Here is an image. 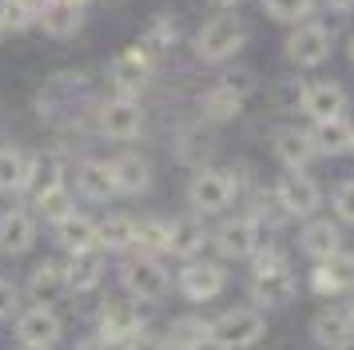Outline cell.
I'll return each instance as SVG.
<instances>
[{"mask_svg": "<svg viewBox=\"0 0 354 350\" xmlns=\"http://www.w3.org/2000/svg\"><path fill=\"white\" fill-rule=\"evenodd\" d=\"M76 187H80V195L92 199V203L115 199L120 187H115V175H112V159H84L80 172H76Z\"/></svg>", "mask_w": 354, "mask_h": 350, "instance_id": "18", "label": "cell"}, {"mask_svg": "<svg viewBox=\"0 0 354 350\" xmlns=\"http://www.w3.org/2000/svg\"><path fill=\"white\" fill-rule=\"evenodd\" d=\"M32 203H36V211H40V219H48L52 227H56V223H64L68 215L76 211V199H72V191H68L64 183H52V187L36 191Z\"/></svg>", "mask_w": 354, "mask_h": 350, "instance_id": "31", "label": "cell"}, {"mask_svg": "<svg viewBox=\"0 0 354 350\" xmlns=\"http://www.w3.org/2000/svg\"><path fill=\"white\" fill-rule=\"evenodd\" d=\"M32 175V156L20 147H0V191H24Z\"/></svg>", "mask_w": 354, "mask_h": 350, "instance_id": "28", "label": "cell"}, {"mask_svg": "<svg viewBox=\"0 0 354 350\" xmlns=\"http://www.w3.org/2000/svg\"><path fill=\"white\" fill-rule=\"evenodd\" d=\"M310 291L330 299V295H342V291H354V251H342L338 247L335 255H326L315 263L310 270Z\"/></svg>", "mask_w": 354, "mask_h": 350, "instance_id": "12", "label": "cell"}, {"mask_svg": "<svg viewBox=\"0 0 354 350\" xmlns=\"http://www.w3.org/2000/svg\"><path fill=\"white\" fill-rule=\"evenodd\" d=\"M299 108L322 124V120H335V116H346V88L335 84V80H319V84H306L303 92V104Z\"/></svg>", "mask_w": 354, "mask_h": 350, "instance_id": "14", "label": "cell"}, {"mask_svg": "<svg viewBox=\"0 0 354 350\" xmlns=\"http://www.w3.org/2000/svg\"><path fill=\"white\" fill-rule=\"evenodd\" d=\"M36 24H40L44 36H52V40H72V36L84 28V8L64 4V0H44V8H40V16H36Z\"/></svg>", "mask_w": 354, "mask_h": 350, "instance_id": "21", "label": "cell"}, {"mask_svg": "<svg viewBox=\"0 0 354 350\" xmlns=\"http://www.w3.org/2000/svg\"><path fill=\"white\" fill-rule=\"evenodd\" d=\"M40 227L28 211H4L0 215V251L4 255H28L36 247Z\"/></svg>", "mask_w": 354, "mask_h": 350, "instance_id": "19", "label": "cell"}, {"mask_svg": "<svg viewBox=\"0 0 354 350\" xmlns=\"http://www.w3.org/2000/svg\"><path fill=\"white\" fill-rule=\"evenodd\" d=\"M120 283H124V291H128L131 299H144V302H160L167 291H171V275H167V267H163L156 255H131V259H124V267H120Z\"/></svg>", "mask_w": 354, "mask_h": 350, "instance_id": "2", "label": "cell"}, {"mask_svg": "<svg viewBox=\"0 0 354 350\" xmlns=\"http://www.w3.org/2000/svg\"><path fill=\"white\" fill-rule=\"evenodd\" d=\"M199 111H203V120H211V124H227V120H235L243 111V95L231 92L227 84H215V88L199 100Z\"/></svg>", "mask_w": 354, "mask_h": 350, "instance_id": "29", "label": "cell"}, {"mask_svg": "<svg viewBox=\"0 0 354 350\" xmlns=\"http://www.w3.org/2000/svg\"><path fill=\"white\" fill-rule=\"evenodd\" d=\"M147 338V318L131 299H115L100 311V338L96 342H112V347H136Z\"/></svg>", "mask_w": 354, "mask_h": 350, "instance_id": "3", "label": "cell"}, {"mask_svg": "<svg viewBox=\"0 0 354 350\" xmlns=\"http://www.w3.org/2000/svg\"><path fill=\"white\" fill-rule=\"evenodd\" d=\"M271 151H274V159H279L283 167H306L310 159L319 156L315 136L303 131V127H279V131L271 136Z\"/></svg>", "mask_w": 354, "mask_h": 350, "instance_id": "17", "label": "cell"}, {"mask_svg": "<svg viewBox=\"0 0 354 350\" xmlns=\"http://www.w3.org/2000/svg\"><path fill=\"white\" fill-rule=\"evenodd\" d=\"M310 136H315L319 156H346V151H354V120H346V116H335V120L315 124Z\"/></svg>", "mask_w": 354, "mask_h": 350, "instance_id": "23", "label": "cell"}, {"mask_svg": "<svg viewBox=\"0 0 354 350\" xmlns=\"http://www.w3.org/2000/svg\"><path fill=\"white\" fill-rule=\"evenodd\" d=\"M235 195H239V187H235L231 172H215V167H199V172L192 175V183H187V199H192V207L203 211V215L227 211V207L235 203Z\"/></svg>", "mask_w": 354, "mask_h": 350, "instance_id": "5", "label": "cell"}, {"mask_svg": "<svg viewBox=\"0 0 354 350\" xmlns=\"http://www.w3.org/2000/svg\"><path fill=\"white\" fill-rule=\"evenodd\" d=\"M274 203L287 215H315L322 207V187L303 172V167H287L283 179L274 183Z\"/></svg>", "mask_w": 354, "mask_h": 350, "instance_id": "9", "label": "cell"}, {"mask_svg": "<svg viewBox=\"0 0 354 350\" xmlns=\"http://www.w3.org/2000/svg\"><path fill=\"white\" fill-rule=\"evenodd\" d=\"M136 247L147 255L167 251V219H136Z\"/></svg>", "mask_w": 354, "mask_h": 350, "instance_id": "35", "label": "cell"}, {"mask_svg": "<svg viewBox=\"0 0 354 350\" xmlns=\"http://www.w3.org/2000/svg\"><path fill=\"white\" fill-rule=\"evenodd\" d=\"M108 80L120 95H140L151 80V52L144 44L136 48H124L112 64H108Z\"/></svg>", "mask_w": 354, "mask_h": 350, "instance_id": "10", "label": "cell"}, {"mask_svg": "<svg viewBox=\"0 0 354 350\" xmlns=\"http://www.w3.org/2000/svg\"><path fill=\"white\" fill-rule=\"evenodd\" d=\"M17 342L20 347H56L60 342V315L52 311L48 302H32L28 311L17 315Z\"/></svg>", "mask_w": 354, "mask_h": 350, "instance_id": "11", "label": "cell"}, {"mask_svg": "<svg viewBox=\"0 0 354 350\" xmlns=\"http://www.w3.org/2000/svg\"><path fill=\"white\" fill-rule=\"evenodd\" d=\"M40 16V0H0V28L4 32H24L36 24Z\"/></svg>", "mask_w": 354, "mask_h": 350, "instance_id": "33", "label": "cell"}, {"mask_svg": "<svg viewBox=\"0 0 354 350\" xmlns=\"http://www.w3.org/2000/svg\"><path fill=\"white\" fill-rule=\"evenodd\" d=\"M211 4H215V8H235L239 0H211Z\"/></svg>", "mask_w": 354, "mask_h": 350, "instance_id": "43", "label": "cell"}, {"mask_svg": "<svg viewBox=\"0 0 354 350\" xmlns=\"http://www.w3.org/2000/svg\"><path fill=\"white\" fill-rule=\"evenodd\" d=\"M330 48H335V36L326 24L319 20H303V24H295V32L287 36V60L295 68H319L326 56H330Z\"/></svg>", "mask_w": 354, "mask_h": 350, "instance_id": "8", "label": "cell"}, {"mask_svg": "<svg viewBox=\"0 0 354 350\" xmlns=\"http://www.w3.org/2000/svg\"><path fill=\"white\" fill-rule=\"evenodd\" d=\"M20 311V291L8 279H0V318H12Z\"/></svg>", "mask_w": 354, "mask_h": 350, "instance_id": "41", "label": "cell"}, {"mask_svg": "<svg viewBox=\"0 0 354 350\" xmlns=\"http://www.w3.org/2000/svg\"><path fill=\"white\" fill-rule=\"evenodd\" d=\"M100 279H104V259H100L96 251H76L64 263L68 295H88V291H96Z\"/></svg>", "mask_w": 354, "mask_h": 350, "instance_id": "22", "label": "cell"}, {"mask_svg": "<svg viewBox=\"0 0 354 350\" xmlns=\"http://www.w3.org/2000/svg\"><path fill=\"white\" fill-rule=\"evenodd\" d=\"M176 151H179V159H183V163L203 167V163L211 159V151H215V140H211V136H203V131H183Z\"/></svg>", "mask_w": 354, "mask_h": 350, "instance_id": "36", "label": "cell"}, {"mask_svg": "<svg viewBox=\"0 0 354 350\" xmlns=\"http://www.w3.org/2000/svg\"><path fill=\"white\" fill-rule=\"evenodd\" d=\"M112 175H115V187H120V195H147L151 191V163H147L144 156H136V151H124V156L112 159Z\"/></svg>", "mask_w": 354, "mask_h": 350, "instance_id": "20", "label": "cell"}, {"mask_svg": "<svg viewBox=\"0 0 354 350\" xmlns=\"http://www.w3.org/2000/svg\"><path fill=\"white\" fill-rule=\"evenodd\" d=\"M263 8H267V16L279 20V24H303V20L315 16L319 0H263Z\"/></svg>", "mask_w": 354, "mask_h": 350, "instance_id": "34", "label": "cell"}, {"mask_svg": "<svg viewBox=\"0 0 354 350\" xmlns=\"http://www.w3.org/2000/svg\"><path fill=\"white\" fill-rule=\"evenodd\" d=\"M176 40H179V24L171 20V16H156V20L147 24V32H144L147 52H167V48H176Z\"/></svg>", "mask_w": 354, "mask_h": 350, "instance_id": "37", "label": "cell"}, {"mask_svg": "<svg viewBox=\"0 0 354 350\" xmlns=\"http://www.w3.org/2000/svg\"><path fill=\"white\" fill-rule=\"evenodd\" d=\"M303 92H306V84L299 76H290L274 88V104H279V108H299V104H303Z\"/></svg>", "mask_w": 354, "mask_h": 350, "instance_id": "39", "label": "cell"}, {"mask_svg": "<svg viewBox=\"0 0 354 350\" xmlns=\"http://www.w3.org/2000/svg\"><path fill=\"white\" fill-rule=\"evenodd\" d=\"M326 8H335V12H351L354 0H326Z\"/></svg>", "mask_w": 354, "mask_h": 350, "instance_id": "42", "label": "cell"}, {"mask_svg": "<svg viewBox=\"0 0 354 350\" xmlns=\"http://www.w3.org/2000/svg\"><path fill=\"white\" fill-rule=\"evenodd\" d=\"M167 347H179V350H199V347H211V322L199 315H183L167 326Z\"/></svg>", "mask_w": 354, "mask_h": 350, "instance_id": "26", "label": "cell"}, {"mask_svg": "<svg viewBox=\"0 0 354 350\" xmlns=\"http://www.w3.org/2000/svg\"><path fill=\"white\" fill-rule=\"evenodd\" d=\"M247 44V24H243V16L235 12H219L215 20H207L199 36H195V56L207 64H223L231 60L239 48Z\"/></svg>", "mask_w": 354, "mask_h": 350, "instance_id": "1", "label": "cell"}, {"mask_svg": "<svg viewBox=\"0 0 354 350\" xmlns=\"http://www.w3.org/2000/svg\"><path fill=\"white\" fill-rule=\"evenodd\" d=\"M203 243H207V235L195 219H167V251L176 259H195L203 251Z\"/></svg>", "mask_w": 354, "mask_h": 350, "instance_id": "27", "label": "cell"}, {"mask_svg": "<svg viewBox=\"0 0 354 350\" xmlns=\"http://www.w3.org/2000/svg\"><path fill=\"white\" fill-rule=\"evenodd\" d=\"M96 127H100L104 140H115V143L136 140V136L144 131V111H140V104H136V95H120L115 92V100L100 104Z\"/></svg>", "mask_w": 354, "mask_h": 350, "instance_id": "6", "label": "cell"}, {"mask_svg": "<svg viewBox=\"0 0 354 350\" xmlns=\"http://www.w3.org/2000/svg\"><path fill=\"white\" fill-rule=\"evenodd\" d=\"M223 84L231 88V92H239L243 100H247L251 88H255V72H251V68H235V72H227V76H223Z\"/></svg>", "mask_w": 354, "mask_h": 350, "instance_id": "40", "label": "cell"}, {"mask_svg": "<svg viewBox=\"0 0 354 350\" xmlns=\"http://www.w3.org/2000/svg\"><path fill=\"white\" fill-rule=\"evenodd\" d=\"M346 52H351V64H354V32H351V48H346Z\"/></svg>", "mask_w": 354, "mask_h": 350, "instance_id": "45", "label": "cell"}, {"mask_svg": "<svg viewBox=\"0 0 354 350\" xmlns=\"http://www.w3.org/2000/svg\"><path fill=\"white\" fill-rule=\"evenodd\" d=\"M64 4H76V8H84V4H88V0H64Z\"/></svg>", "mask_w": 354, "mask_h": 350, "instance_id": "44", "label": "cell"}, {"mask_svg": "<svg viewBox=\"0 0 354 350\" xmlns=\"http://www.w3.org/2000/svg\"><path fill=\"white\" fill-rule=\"evenodd\" d=\"M346 315H351V318H354V299H351V302H346Z\"/></svg>", "mask_w": 354, "mask_h": 350, "instance_id": "46", "label": "cell"}, {"mask_svg": "<svg viewBox=\"0 0 354 350\" xmlns=\"http://www.w3.org/2000/svg\"><path fill=\"white\" fill-rule=\"evenodd\" d=\"M299 247H303L306 259H326V255H335L342 247V235H338V223L335 219H310L303 227V235H299Z\"/></svg>", "mask_w": 354, "mask_h": 350, "instance_id": "24", "label": "cell"}, {"mask_svg": "<svg viewBox=\"0 0 354 350\" xmlns=\"http://www.w3.org/2000/svg\"><path fill=\"white\" fill-rule=\"evenodd\" d=\"M267 331V318L259 306H227L211 318V347H255Z\"/></svg>", "mask_w": 354, "mask_h": 350, "instance_id": "4", "label": "cell"}, {"mask_svg": "<svg viewBox=\"0 0 354 350\" xmlns=\"http://www.w3.org/2000/svg\"><path fill=\"white\" fill-rule=\"evenodd\" d=\"M179 295L187 302H211V299H219L223 295V286H227V270L219 267V263H187V267L179 270Z\"/></svg>", "mask_w": 354, "mask_h": 350, "instance_id": "13", "label": "cell"}, {"mask_svg": "<svg viewBox=\"0 0 354 350\" xmlns=\"http://www.w3.org/2000/svg\"><path fill=\"white\" fill-rule=\"evenodd\" d=\"M28 295H32L36 302H56L60 295H68L64 286V267L60 263H40V267L28 275Z\"/></svg>", "mask_w": 354, "mask_h": 350, "instance_id": "30", "label": "cell"}, {"mask_svg": "<svg viewBox=\"0 0 354 350\" xmlns=\"http://www.w3.org/2000/svg\"><path fill=\"white\" fill-rule=\"evenodd\" d=\"M56 239H60V247H64L68 255L76 251H96L100 247V227L96 219H88V215H68L64 223H56Z\"/></svg>", "mask_w": 354, "mask_h": 350, "instance_id": "25", "label": "cell"}, {"mask_svg": "<svg viewBox=\"0 0 354 350\" xmlns=\"http://www.w3.org/2000/svg\"><path fill=\"white\" fill-rule=\"evenodd\" d=\"M0 36H4V28H0Z\"/></svg>", "mask_w": 354, "mask_h": 350, "instance_id": "47", "label": "cell"}, {"mask_svg": "<svg viewBox=\"0 0 354 350\" xmlns=\"http://www.w3.org/2000/svg\"><path fill=\"white\" fill-rule=\"evenodd\" d=\"M330 207H335V219L338 223H351L354 227V179H342L330 195Z\"/></svg>", "mask_w": 354, "mask_h": 350, "instance_id": "38", "label": "cell"}, {"mask_svg": "<svg viewBox=\"0 0 354 350\" xmlns=\"http://www.w3.org/2000/svg\"><path fill=\"white\" fill-rule=\"evenodd\" d=\"M100 227V247H108V251H128L136 247V219L131 215H108Z\"/></svg>", "mask_w": 354, "mask_h": 350, "instance_id": "32", "label": "cell"}, {"mask_svg": "<svg viewBox=\"0 0 354 350\" xmlns=\"http://www.w3.org/2000/svg\"><path fill=\"white\" fill-rule=\"evenodd\" d=\"M295 291H299V279H295L290 263L259 267L255 275H251V302H255L259 311H279V306H287V302L295 299Z\"/></svg>", "mask_w": 354, "mask_h": 350, "instance_id": "7", "label": "cell"}, {"mask_svg": "<svg viewBox=\"0 0 354 350\" xmlns=\"http://www.w3.org/2000/svg\"><path fill=\"white\" fill-rule=\"evenodd\" d=\"M215 247L223 259H251V251L259 247V223L251 215H239V219L219 223L215 231Z\"/></svg>", "mask_w": 354, "mask_h": 350, "instance_id": "15", "label": "cell"}, {"mask_svg": "<svg viewBox=\"0 0 354 350\" xmlns=\"http://www.w3.org/2000/svg\"><path fill=\"white\" fill-rule=\"evenodd\" d=\"M310 338H315L319 347H330V350L354 347V318L346 315V306L319 311V315H315V322H310Z\"/></svg>", "mask_w": 354, "mask_h": 350, "instance_id": "16", "label": "cell"}]
</instances>
